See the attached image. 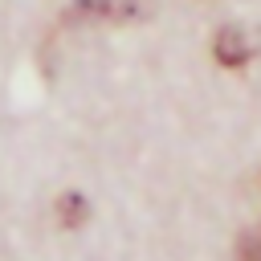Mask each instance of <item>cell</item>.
<instances>
[{"instance_id": "1", "label": "cell", "mask_w": 261, "mask_h": 261, "mask_svg": "<svg viewBox=\"0 0 261 261\" xmlns=\"http://www.w3.org/2000/svg\"><path fill=\"white\" fill-rule=\"evenodd\" d=\"M212 53H216V61H220L224 69H245V65L253 61L257 45H253V37H249L245 29L228 24V29H220V33H216V41H212Z\"/></svg>"}, {"instance_id": "2", "label": "cell", "mask_w": 261, "mask_h": 261, "mask_svg": "<svg viewBox=\"0 0 261 261\" xmlns=\"http://www.w3.org/2000/svg\"><path fill=\"white\" fill-rule=\"evenodd\" d=\"M86 216H90V208H86V196H77V192H65V196L57 200V220H61L65 228H82V224H86Z\"/></svg>"}, {"instance_id": "3", "label": "cell", "mask_w": 261, "mask_h": 261, "mask_svg": "<svg viewBox=\"0 0 261 261\" xmlns=\"http://www.w3.org/2000/svg\"><path fill=\"white\" fill-rule=\"evenodd\" d=\"M237 253H241V261H261V232H245Z\"/></svg>"}, {"instance_id": "4", "label": "cell", "mask_w": 261, "mask_h": 261, "mask_svg": "<svg viewBox=\"0 0 261 261\" xmlns=\"http://www.w3.org/2000/svg\"><path fill=\"white\" fill-rule=\"evenodd\" d=\"M110 0H73V16H106Z\"/></svg>"}]
</instances>
